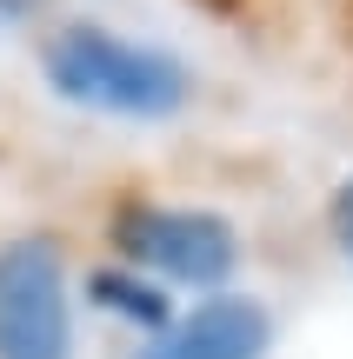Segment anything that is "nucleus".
<instances>
[{"label":"nucleus","mask_w":353,"mask_h":359,"mask_svg":"<svg viewBox=\"0 0 353 359\" xmlns=\"http://www.w3.org/2000/svg\"><path fill=\"white\" fill-rule=\"evenodd\" d=\"M114 246L133 259V266H154L160 280L180 286H220L240 259V240L220 213L207 206H147L127 200L114 213Z\"/></svg>","instance_id":"obj_2"},{"label":"nucleus","mask_w":353,"mask_h":359,"mask_svg":"<svg viewBox=\"0 0 353 359\" xmlns=\"http://www.w3.org/2000/svg\"><path fill=\"white\" fill-rule=\"evenodd\" d=\"M87 293L100 299L107 313H120V320L147 326V333H160V326L173 320L167 293H160L154 280H133V273H120V266H100V273H87Z\"/></svg>","instance_id":"obj_5"},{"label":"nucleus","mask_w":353,"mask_h":359,"mask_svg":"<svg viewBox=\"0 0 353 359\" xmlns=\"http://www.w3.org/2000/svg\"><path fill=\"white\" fill-rule=\"evenodd\" d=\"M0 359H74V306L53 240L0 246Z\"/></svg>","instance_id":"obj_3"},{"label":"nucleus","mask_w":353,"mask_h":359,"mask_svg":"<svg viewBox=\"0 0 353 359\" xmlns=\"http://www.w3.org/2000/svg\"><path fill=\"white\" fill-rule=\"evenodd\" d=\"M274 346V320L247 293H213L187 320H167L140 359H260Z\"/></svg>","instance_id":"obj_4"},{"label":"nucleus","mask_w":353,"mask_h":359,"mask_svg":"<svg viewBox=\"0 0 353 359\" xmlns=\"http://www.w3.org/2000/svg\"><path fill=\"white\" fill-rule=\"evenodd\" d=\"M47 80L60 100L120 120H167L187 107V67L160 47H133L107 27H67L47 47Z\"/></svg>","instance_id":"obj_1"},{"label":"nucleus","mask_w":353,"mask_h":359,"mask_svg":"<svg viewBox=\"0 0 353 359\" xmlns=\"http://www.w3.org/2000/svg\"><path fill=\"white\" fill-rule=\"evenodd\" d=\"M0 7H7V13H13V7H20V0H0Z\"/></svg>","instance_id":"obj_7"},{"label":"nucleus","mask_w":353,"mask_h":359,"mask_svg":"<svg viewBox=\"0 0 353 359\" xmlns=\"http://www.w3.org/2000/svg\"><path fill=\"white\" fill-rule=\"evenodd\" d=\"M333 233H340V246H347V259H353V180L333 193Z\"/></svg>","instance_id":"obj_6"}]
</instances>
